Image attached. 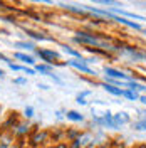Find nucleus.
Returning <instances> with one entry per match:
<instances>
[{
    "mask_svg": "<svg viewBox=\"0 0 146 148\" xmlns=\"http://www.w3.org/2000/svg\"><path fill=\"white\" fill-rule=\"evenodd\" d=\"M35 54L40 61H44V64H49V66H62L55 61H59L61 54L57 51H52V49H35Z\"/></svg>",
    "mask_w": 146,
    "mask_h": 148,
    "instance_id": "1",
    "label": "nucleus"
},
{
    "mask_svg": "<svg viewBox=\"0 0 146 148\" xmlns=\"http://www.w3.org/2000/svg\"><path fill=\"white\" fill-rule=\"evenodd\" d=\"M67 66H71V67H74L76 71H79V73H84V74H91V76H94V71H92L89 66L86 64V61L84 59H74V57H71V59H67V62H65Z\"/></svg>",
    "mask_w": 146,
    "mask_h": 148,
    "instance_id": "2",
    "label": "nucleus"
},
{
    "mask_svg": "<svg viewBox=\"0 0 146 148\" xmlns=\"http://www.w3.org/2000/svg\"><path fill=\"white\" fill-rule=\"evenodd\" d=\"M104 74L108 76V77H113V79H118V81H133L134 77H131L129 74L123 73V71H119L116 67H104Z\"/></svg>",
    "mask_w": 146,
    "mask_h": 148,
    "instance_id": "3",
    "label": "nucleus"
},
{
    "mask_svg": "<svg viewBox=\"0 0 146 148\" xmlns=\"http://www.w3.org/2000/svg\"><path fill=\"white\" fill-rule=\"evenodd\" d=\"M108 17L113 18V20H116V22H119V24H123V25H126V27L134 29V30H143V27H141V25H139L138 22H131V20H128V18H124V17L114 15V14H111L109 10H108Z\"/></svg>",
    "mask_w": 146,
    "mask_h": 148,
    "instance_id": "4",
    "label": "nucleus"
},
{
    "mask_svg": "<svg viewBox=\"0 0 146 148\" xmlns=\"http://www.w3.org/2000/svg\"><path fill=\"white\" fill-rule=\"evenodd\" d=\"M30 128H32V126H30V123H29V121H20V123L15 125V128H14L12 133H14L15 136H20V138H22V136H25L29 131H30Z\"/></svg>",
    "mask_w": 146,
    "mask_h": 148,
    "instance_id": "5",
    "label": "nucleus"
},
{
    "mask_svg": "<svg viewBox=\"0 0 146 148\" xmlns=\"http://www.w3.org/2000/svg\"><path fill=\"white\" fill-rule=\"evenodd\" d=\"M14 57H15L17 61H20L24 66H35L37 64L35 57H34V56H30V54H27V52H15Z\"/></svg>",
    "mask_w": 146,
    "mask_h": 148,
    "instance_id": "6",
    "label": "nucleus"
},
{
    "mask_svg": "<svg viewBox=\"0 0 146 148\" xmlns=\"http://www.w3.org/2000/svg\"><path fill=\"white\" fill-rule=\"evenodd\" d=\"M113 120H114V126L119 128V126H123V125H128L131 118H129V114L126 111H119L116 114H113Z\"/></svg>",
    "mask_w": 146,
    "mask_h": 148,
    "instance_id": "7",
    "label": "nucleus"
},
{
    "mask_svg": "<svg viewBox=\"0 0 146 148\" xmlns=\"http://www.w3.org/2000/svg\"><path fill=\"white\" fill-rule=\"evenodd\" d=\"M124 54H128L133 61H146V52L138 51L134 47H124Z\"/></svg>",
    "mask_w": 146,
    "mask_h": 148,
    "instance_id": "8",
    "label": "nucleus"
},
{
    "mask_svg": "<svg viewBox=\"0 0 146 148\" xmlns=\"http://www.w3.org/2000/svg\"><path fill=\"white\" fill-rule=\"evenodd\" d=\"M111 14H114V15H119V17H124V18H134V20H145V17H141V15H138V14H133V12H126V10H121V9H111L109 10Z\"/></svg>",
    "mask_w": 146,
    "mask_h": 148,
    "instance_id": "9",
    "label": "nucleus"
},
{
    "mask_svg": "<svg viewBox=\"0 0 146 148\" xmlns=\"http://www.w3.org/2000/svg\"><path fill=\"white\" fill-rule=\"evenodd\" d=\"M49 138V133L47 131H35L32 136H30V143L34 145V147H39V145H42L44 141H47Z\"/></svg>",
    "mask_w": 146,
    "mask_h": 148,
    "instance_id": "10",
    "label": "nucleus"
},
{
    "mask_svg": "<svg viewBox=\"0 0 146 148\" xmlns=\"http://www.w3.org/2000/svg\"><path fill=\"white\" fill-rule=\"evenodd\" d=\"M14 47H17V49H22V51H25V52H35V44L34 42H27V40H17Z\"/></svg>",
    "mask_w": 146,
    "mask_h": 148,
    "instance_id": "11",
    "label": "nucleus"
},
{
    "mask_svg": "<svg viewBox=\"0 0 146 148\" xmlns=\"http://www.w3.org/2000/svg\"><path fill=\"white\" fill-rule=\"evenodd\" d=\"M65 118L69 121H74V123H82L84 121V116H82L79 111H74V110L65 111Z\"/></svg>",
    "mask_w": 146,
    "mask_h": 148,
    "instance_id": "12",
    "label": "nucleus"
},
{
    "mask_svg": "<svg viewBox=\"0 0 146 148\" xmlns=\"http://www.w3.org/2000/svg\"><path fill=\"white\" fill-rule=\"evenodd\" d=\"M34 69H35V73L42 74V76H49L50 73H54V66H49V64H35Z\"/></svg>",
    "mask_w": 146,
    "mask_h": 148,
    "instance_id": "13",
    "label": "nucleus"
},
{
    "mask_svg": "<svg viewBox=\"0 0 146 148\" xmlns=\"http://www.w3.org/2000/svg\"><path fill=\"white\" fill-rule=\"evenodd\" d=\"M102 88H104V91L113 94V96H123V89L118 88V86H113V84H108V83H102Z\"/></svg>",
    "mask_w": 146,
    "mask_h": 148,
    "instance_id": "14",
    "label": "nucleus"
},
{
    "mask_svg": "<svg viewBox=\"0 0 146 148\" xmlns=\"http://www.w3.org/2000/svg\"><path fill=\"white\" fill-rule=\"evenodd\" d=\"M139 92L134 89H123V98H126L129 101H139Z\"/></svg>",
    "mask_w": 146,
    "mask_h": 148,
    "instance_id": "15",
    "label": "nucleus"
},
{
    "mask_svg": "<svg viewBox=\"0 0 146 148\" xmlns=\"http://www.w3.org/2000/svg\"><path fill=\"white\" fill-rule=\"evenodd\" d=\"M25 34H27L30 39H34V40H52L50 37L44 36V34H40V32H34V30H29V29H25Z\"/></svg>",
    "mask_w": 146,
    "mask_h": 148,
    "instance_id": "16",
    "label": "nucleus"
},
{
    "mask_svg": "<svg viewBox=\"0 0 146 148\" xmlns=\"http://www.w3.org/2000/svg\"><path fill=\"white\" fill-rule=\"evenodd\" d=\"M62 51H64L65 54L72 56L74 59H82L81 52H79V51H76V49H72V47H69V46H62Z\"/></svg>",
    "mask_w": 146,
    "mask_h": 148,
    "instance_id": "17",
    "label": "nucleus"
},
{
    "mask_svg": "<svg viewBox=\"0 0 146 148\" xmlns=\"http://www.w3.org/2000/svg\"><path fill=\"white\" fill-rule=\"evenodd\" d=\"M12 141H14L12 135H3V136H0V148H9L10 145H12Z\"/></svg>",
    "mask_w": 146,
    "mask_h": 148,
    "instance_id": "18",
    "label": "nucleus"
},
{
    "mask_svg": "<svg viewBox=\"0 0 146 148\" xmlns=\"http://www.w3.org/2000/svg\"><path fill=\"white\" fill-rule=\"evenodd\" d=\"M91 2H94V3H101V5H111L113 9L116 7H121V3H119L118 0H91Z\"/></svg>",
    "mask_w": 146,
    "mask_h": 148,
    "instance_id": "19",
    "label": "nucleus"
},
{
    "mask_svg": "<svg viewBox=\"0 0 146 148\" xmlns=\"http://www.w3.org/2000/svg\"><path fill=\"white\" fill-rule=\"evenodd\" d=\"M133 128L138 131H146V118H139L133 123Z\"/></svg>",
    "mask_w": 146,
    "mask_h": 148,
    "instance_id": "20",
    "label": "nucleus"
},
{
    "mask_svg": "<svg viewBox=\"0 0 146 148\" xmlns=\"http://www.w3.org/2000/svg\"><path fill=\"white\" fill-rule=\"evenodd\" d=\"M82 133L79 131V130H69L67 131V138L71 140V141H74V140H77L79 136H81Z\"/></svg>",
    "mask_w": 146,
    "mask_h": 148,
    "instance_id": "21",
    "label": "nucleus"
},
{
    "mask_svg": "<svg viewBox=\"0 0 146 148\" xmlns=\"http://www.w3.org/2000/svg\"><path fill=\"white\" fill-rule=\"evenodd\" d=\"M34 114H35V110H34V106H25V110H24V116L30 120V118H34Z\"/></svg>",
    "mask_w": 146,
    "mask_h": 148,
    "instance_id": "22",
    "label": "nucleus"
},
{
    "mask_svg": "<svg viewBox=\"0 0 146 148\" xmlns=\"http://www.w3.org/2000/svg\"><path fill=\"white\" fill-rule=\"evenodd\" d=\"M9 69H10V71H14V73H22V71H24V64H15V62H10Z\"/></svg>",
    "mask_w": 146,
    "mask_h": 148,
    "instance_id": "23",
    "label": "nucleus"
},
{
    "mask_svg": "<svg viewBox=\"0 0 146 148\" xmlns=\"http://www.w3.org/2000/svg\"><path fill=\"white\" fill-rule=\"evenodd\" d=\"M49 77H50V79H52V81H54L55 84H64V81H62V79H61V77H59L57 74H54V73L49 74Z\"/></svg>",
    "mask_w": 146,
    "mask_h": 148,
    "instance_id": "24",
    "label": "nucleus"
},
{
    "mask_svg": "<svg viewBox=\"0 0 146 148\" xmlns=\"http://www.w3.org/2000/svg\"><path fill=\"white\" fill-rule=\"evenodd\" d=\"M14 84H17V86H25V84H27V77H15V79H14Z\"/></svg>",
    "mask_w": 146,
    "mask_h": 148,
    "instance_id": "25",
    "label": "nucleus"
},
{
    "mask_svg": "<svg viewBox=\"0 0 146 148\" xmlns=\"http://www.w3.org/2000/svg\"><path fill=\"white\" fill-rule=\"evenodd\" d=\"M92 92L89 91V89H86V91H82V92H79V94H77V96H79V98H84V99H86V98H87V96H91Z\"/></svg>",
    "mask_w": 146,
    "mask_h": 148,
    "instance_id": "26",
    "label": "nucleus"
},
{
    "mask_svg": "<svg viewBox=\"0 0 146 148\" xmlns=\"http://www.w3.org/2000/svg\"><path fill=\"white\" fill-rule=\"evenodd\" d=\"M0 61H2V62H5V64H7V66H9L10 62H12V61H10L9 57H7V56H3V54H2V52H0Z\"/></svg>",
    "mask_w": 146,
    "mask_h": 148,
    "instance_id": "27",
    "label": "nucleus"
},
{
    "mask_svg": "<svg viewBox=\"0 0 146 148\" xmlns=\"http://www.w3.org/2000/svg\"><path fill=\"white\" fill-rule=\"evenodd\" d=\"M9 148H24V143H22V141H14Z\"/></svg>",
    "mask_w": 146,
    "mask_h": 148,
    "instance_id": "28",
    "label": "nucleus"
},
{
    "mask_svg": "<svg viewBox=\"0 0 146 148\" xmlns=\"http://www.w3.org/2000/svg\"><path fill=\"white\" fill-rule=\"evenodd\" d=\"M76 103H77V104H82V106H86V104H87V101H86L84 98H79V96L76 98Z\"/></svg>",
    "mask_w": 146,
    "mask_h": 148,
    "instance_id": "29",
    "label": "nucleus"
},
{
    "mask_svg": "<svg viewBox=\"0 0 146 148\" xmlns=\"http://www.w3.org/2000/svg\"><path fill=\"white\" fill-rule=\"evenodd\" d=\"M55 116H57V120H62V118L65 116V113L64 111H55Z\"/></svg>",
    "mask_w": 146,
    "mask_h": 148,
    "instance_id": "30",
    "label": "nucleus"
},
{
    "mask_svg": "<svg viewBox=\"0 0 146 148\" xmlns=\"http://www.w3.org/2000/svg\"><path fill=\"white\" fill-rule=\"evenodd\" d=\"M37 88H40V89H44V91H47V89H49V86H47V84H39Z\"/></svg>",
    "mask_w": 146,
    "mask_h": 148,
    "instance_id": "31",
    "label": "nucleus"
},
{
    "mask_svg": "<svg viewBox=\"0 0 146 148\" xmlns=\"http://www.w3.org/2000/svg\"><path fill=\"white\" fill-rule=\"evenodd\" d=\"M139 101L143 103V104H146V94H143V96H139Z\"/></svg>",
    "mask_w": 146,
    "mask_h": 148,
    "instance_id": "32",
    "label": "nucleus"
},
{
    "mask_svg": "<svg viewBox=\"0 0 146 148\" xmlns=\"http://www.w3.org/2000/svg\"><path fill=\"white\" fill-rule=\"evenodd\" d=\"M34 2H42V3H50V0H34Z\"/></svg>",
    "mask_w": 146,
    "mask_h": 148,
    "instance_id": "33",
    "label": "nucleus"
},
{
    "mask_svg": "<svg viewBox=\"0 0 146 148\" xmlns=\"http://www.w3.org/2000/svg\"><path fill=\"white\" fill-rule=\"evenodd\" d=\"M0 77H5V71H2V69H0Z\"/></svg>",
    "mask_w": 146,
    "mask_h": 148,
    "instance_id": "34",
    "label": "nucleus"
},
{
    "mask_svg": "<svg viewBox=\"0 0 146 148\" xmlns=\"http://www.w3.org/2000/svg\"><path fill=\"white\" fill-rule=\"evenodd\" d=\"M143 32H145V34H146V29H143Z\"/></svg>",
    "mask_w": 146,
    "mask_h": 148,
    "instance_id": "35",
    "label": "nucleus"
},
{
    "mask_svg": "<svg viewBox=\"0 0 146 148\" xmlns=\"http://www.w3.org/2000/svg\"><path fill=\"white\" fill-rule=\"evenodd\" d=\"M143 118H146V113H145V116H143Z\"/></svg>",
    "mask_w": 146,
    "mask_h": 148,
    "instance_id": "36",
    "label": "nucleus"
},
{
    "mask_svg": "<svg viewBox=\"0 0 146 148\" xmlns=\"http://www.w3.org/2000/svg\"><path fill=\"white\" fill-rule=\"evenodd\" d=\"M145 92H146V86H145Z\"/></svg>",
    "mask_w": 146,
    "mask_h": 148,
    "instance_id": "37",
    "label": "nucleus"
}]
</instances>
